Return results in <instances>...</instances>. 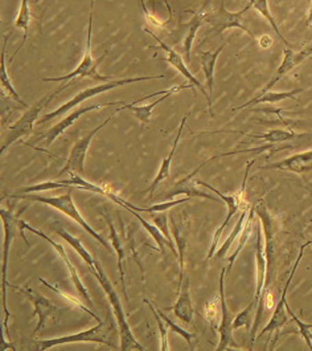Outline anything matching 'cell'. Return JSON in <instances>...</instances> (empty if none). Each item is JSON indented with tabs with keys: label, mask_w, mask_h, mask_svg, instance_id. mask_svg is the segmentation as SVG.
<instances>
[{
	"label": "cell",
	"mask_w": 312,
	"mask_h": 351,
	"mask_svg": "<svg viewBox=\"0 0 312 351\" xmlns=\"http://www.w3.org/2000/svg\"><path fill=\"white\" fill-rule=\"evenodd\" d=\"M310 56H312V44L309 45V47H306V48H303L299 52H294L293 49L285 48V51H283V60H282L281 65L275 71L273 78L268 82L265 89L258 96H262L266 92H269L279 80H282L287 73H290L299 64H302L304 60L310 58Z\"/></svg>",
	"instance_id": "cell-14"
},
{
	"label": "cell",
	"mask_w": 312,
	"mask_h": 351,
	"mask_svg": "<svg viewBox=\"0 0 312 351\" xmlns=\"http://www.w3.org/2000/svg\"><path fill=\"white\" fill-rule=\"evenodd\" d=\"M194 86H195V85H192V84H184V85H180V88L176 86L175 90H171V92L163 95L161 97L157 98L155 102H153V104L142 105V106H134V104H129V105L119 106V110H130V112L134 113V116L137 117L138 121H140V122H143V123H148V122L151 121L153 112H154L155 106H157L160 102H163L164 99H167L170 96L175 95V93H177V92L181 90V89H191V88H194Z\"/></svg>",
	"instance_id": "cell-19"
},
{
	"label": "cell",
	"mask_w": 312,
	"mask_h": 351,
	"mask_svg": "<svg viewBox=\"0 0 312 351\" xmlns=\"http://www.w3.org/2000/svg\"><path fill=\"white\" fill-rule=\"evenodd\" d=\"M118 112H120L119 108H118L117 110H116L110 117H107V119H105L101 125H98L96 129H93L88 136L78 139L77 142L73 145L72 150H70V154H69L66 165L62 167V170L57 174L59 178L62 176V174H65V173H68V174H70V176H76V174L82 176V174H83L85 158H86V153H88V150H89V146H90V143H92V139L96 137V134H97L98 132H101V130L113 119V117L117 114Z\"/></svg>",
	"instance_id": "cell-9"
},
{
	"label": "cell",
	"mask_w": 312,
	"mask_h": 351,
	"mask_svg": "<svg viewBox=\"0 0 312 351\" xmlns=\"http://www.w3.org/2000/svg\"><path fill=\"white\" fill-rule=\"evenodd\" d=\"M226 269L222 268L220 274V309H221V322H220V343L217 350H225L229 346L237 348V343L233 341V318L226 305L225 292H224V278Z\"/></svg>",
	"instance_id": "cell-13"
},
{
	"label": "cell",
	"mask_w": 312,
	"mask_h": 351,
	"mask_svg": "<svg viewBox=\"0 0 312 351\" xmlns=\"http://www.w3.org/2000/svg\"><path fill=\"white\" fill-rule=\"evenodd\" d=\"M144 32H147L150 36H153L154 39L157 41V45H159V48H161L164 52H166V61L168 62V64H171L174 68H175L177 72H180L184 77L187 78L192 85H195L196 88L205 96L207 98V102H208V108H209V112H211V116L213 117L215 116V113H213V106H212V97L209 96V92H207V89L200 84V81L197 80V78L190 72V69L187 68V65H185V62H184V60L181 58V55L180 53H177L174 48H171L170 45H167L163 40L160 39V38H157L155 34L153 32V31H150L148 28H144Z\"/></svg>",
	"instance_id": "cell-11"
},
{
	"label": "cell",
	"mask_w": 312,
	"mask_h": 351,
	"mask_svg": "<svg viewBox=\"0 0 312 351\" xmlns=\"http://www.w3.org/2000/svg\"><path fill=\"white\" fill-rule=\"evenodd\" d=\"M151 219H153V221H154V224H155L156 227L160 230V232L166 236V239L174 245V240H172V237H171V234H170V230H168V215L166 214V213H157V214L151 215ZM175 247V245H174Z\"/></svg>",
	"instance_id": "cell-36"
},
{
	"label": "cell",
	"mask_w": 312,
	"mask_h": 351,
	"mask_svg": "<svg viewBox=\"0 0 312 351\" xmlns=\"http://www.w3.org/2000/svg\"><path fill=\"white\" fill-rule=\"evenodd\" d=\"M19 232L21 236H23V239L25 240V244L29 247V243H28V240H27V237H25V234H23L24 232V230H28L29 232H32V234H38L40 237H42L44 240H47L57 252H59L60 256H61V258L64 260V263H65V265L68 267V269H69V272L72 274V280H73V282H75V285H76V288H77V292L88 304H89V306L90 308H94V305H93V301H92V298H90V294L89 292L86 291V288L83 287V284H82V281H81V278H79V276H78L77 271H76V268H75V265L70 263V260L68 258V256H66V252H65V250H64V247L61 245V244H57L56 241H53L49 236H47V234H44V232H41L39 230H36V228H34V227H31L28 223H25V221H23V220H19Z\"/></svg>",
	"instance_id": "cell-12"
},
{
	"label": "cell",
	"mask_w": 312,
	"mask_h": 351,
	"mask_svg": "<svg viewBox=\"0 0 312 351\" xmlns=\"http://www.w3.org/2000/svg\"><path fill=\"white\" fill-rule=\"evenodd\" d=\"M249 211H250V208H249V207H246V208H244V210H242L241 216H239V219H238V221H237V224H235V227H234L232 234H229V237L226 239V241H225V243L221 245V248L216 252V258H224V257H226V254H228L229 248L232 247L234 240L237 239V236H238V234H241L242 230H244V227H245V224H246V220H248V216H249Z\"/></svg>",
	"instance_id": "cell-31"
},
{
	"label": "cell",
	"mask_w": 312,
	"mask_h": 351,
	"mask_svg": "<svg viewBox=\"0 0 312 351\" xmlns=\"http://www.w3.org/2000/svg\"><path fill=\"white\" fill-rule=\"evenodd\" d=\"M209 5H211V0H205L201 4V7L198 10H196L194 18L191 19V21L188 24H185L188 27V35L184 40V51H185V58L188 62L191 61V49H192L194 41H195L197 31L205 24V14H207V10L209 8Z\"/></svg>",
	"instance_id": "cell-20"
},
{
	"label": "cell",
	"mask_w": 312,
	"mask_h": 351,
	"mask_svg": "<svg viewBox=\"0 0 312 351\" xmlns=\"http://www.w3.org/2000/svg\"><path fill=\"white\" fill-rule=\"evenodd\" d=\"M29 24H31V8H29V0H21L19 14H18V18L15 19L14 27L21 29V31L24 32V36H23V39H21V43H20L18 49H16V51H15V53L12 55L11 61L15 59V56L19 53L20 49L24 47L25 41L28 39V35H29Z\"/></svg>",
	"instance_id": "cell-28"
},
{
	"label": "cell",
	"mask_w": 312,
	"mask_h": 351,
	"mask_svg": "<svg viewBox=\"0 0 312 351\" xmlns=\"http://www.w3.org/2000/svg\"><path fill=\"white\" fill-rule=\"evenodd\" d=\"M257 305H258V302L253 298V301L248 305V308L237 315V318L233 321V330L241 328V326H246V328L249 326V322L252 319V313L254 312Z\"/></svg>",
	"instance_id": "cell-37"
},
{
	"label": "cell",
	"mask_w": 312,
	"mask_h": 351,
	"mask_svg": "<svg viewBox=\"0 0 312 351\" xmlns=\"http://www.w3.org/2000/svg\"><path fill=\"white\" fill-rule=\"evenodd\" d=\"M232 133H238L246 137L255 138V139H263L269 143H282V142H287V141H293L298 138L307 137V134H296L290 130H283V129H273L268 133H258V134H252V133H242V132H232Z\"/></svg>",
	"instance_id": "cell-26"
},
{
	"label": "cell",
	"mask_w": 312,
	"mask_h": 351,
	"mask_svg": "<svg viewBox=\"0 0 312 351\" xmlns=\"http://www.w3.org/2000/svg\"><path fill=\"white\" fill-rule=\"evenodd\" d=\"M302 92H303V88L294 89V90H290V92H270L269 90V92H266L262 96H257L252 101H249V102H246V104H244V105H241L238 108H234L233 110L237 112V110H241V109H246L248 106L257 105V104H276V102H279L282 99H286V98H291V99L296 101L295 96L302 93Z\"/></svg>",
	"instance_id": "cell-27"
},
{
	"label": "cell",
	"mask_w": 312,
	"mask_h": 351,
	"mask_svg": "<svg viewBox=\"0 0 312 351\" xmlns=\"http://www.w3.org/2000/svg\"><path fill=\"white\" fill-rule=\"evenodd\" d=\"M309 326H310V329H312V324H309Z\"/></svg>",
	"instance_id": "cell-43"
},
{
	"label": "cell",
	"mask_w": 312,
	"mask_h": 351,
	"mask_svg": "<svg viewBox=\"0 0 312 351\" xmlns=\"http://www.w3.org/2000/svg\"><path fill=\"white\" fill-rule=\"evenodd\" d=\"M161 78H166L164 75H157V76H142V77H131V78H120V80H112V81H107V82H101L99 85L96 86H92V88H88L82 92L77 93L75 97L72 98L70 101H68L66 104L61 105L59 109H56L55 112H51L48 114H45L44 117L40 118L38 121V123H45L53 118L61 117L62 114H65L68 110L79 106V104H82L83 101L89 99V98L96 97L99 96L105 92H109L112 89H116L118 86H125V85H129V84H134V82H140V81H148V80H161Z\"/></svg>",
	"instance_id": "cell-3"
},
{
	"label": "cell",
	"mask_w": 312,
	"mask_h": 351,
	"mask_svg": "<svg viewBox=\"0 0 312 351\" xmlns=\"http://www.w3.org/2000/svg\"><path fill=\"white\" fill-rule=\"evenodd\" d=\"M114 105H123L122 102H112V104H105V105H89V106H79L77 109H75L70 114H68L64 119H61L57 125H55L53 128H51L42 138H44V146L45 147H49L57 138L65 132L68 130L77 119L82 117L83 114L89 113V112H93V110H98V109H102L103 106H114Z\"/></svg>",
	"instance_id": "cell-16"
},
{
	"label": "cell",
	"mask_w": 312,
	"mask_h": 351,
	"mask_svg": "<svg viewBox=\"0 0 312 351\" xmlns=\"http://www.w3.org/2000/svg\"><path fill=\"white\" fill-rule=\"evenodd\" d=\"M252 3H249L246 7H244L241 11L238 12H231L225 8V4L224 1H221L220 4V8L218 10H211L208 8L207 10V14H205V24H209L211 25V32L213 34H222L224 31L226 29H231V28H238V29H242L244 32H246L250 38H253V32L244 24V20L242 16L252 8Z\"/></svg>",
	"instance_id": "cell-8"
},
{
	"label": "cell",
	"mask_w": 312,
	"mask_h": 351,
	"mask_svg": "<svg viewBox=\"0 0 312 351\" xmlns=\"http://www.w3.org/2000/svg\"><path fill=\"white\" fill-rule=\"evenodd\" d=\"M261 169L262 170H283V171H290L299 176H304L307 173H312V150L289 156L281 162H275L272 165L263 166Z\"/></svg>",
	"instance_id": "cell-17"
},
{
	"label": "cell",
	"mask_w": 312,
	"mask_h": 351,
	"mask_svg": "<svg viewBox=\"0 0 312 351\" xmlns=\"http://www.w3.org/2000/svg\"><path fill=\"white\" fill-rule=\"evenodd\" d=\"M254 162H255V160L253 159L252 162L248 163L246 171H245V176H244V182H242V187H241V190H239L237 194H233V195H224V194H221L218 190H216L215 187L211 186L209 183L203 182V180H195L196 184L203 186V187H207V189H209L211 191H213L216 195L218 196L221 200L225 202V204H226V207H228V215H226L224 223L220 226V228L216 230L215 236H213V240H212L209 252H208V260H211V258L215 257L216 247L218 245V241H220V237H221V234H222V231L229 226V221L233 219L234 215L237 214L238 211H241V210L249 207V204H246V200H245V186H246V182H248L249 170H250V167L253 166Z\"/></svg>",
	"instance_id": "cell-5"
},
{
	"label": "cell",
	"mask_w": 312,
	"mask_h": 351,
	"mask_svg": "<svg viewBox=\"0 0 312 351\" xmlns=\"http://www.w3.org/2000/svg\"><path fill=\"white\" fill-rule=\"evenodd\" d=\"M39 280H40V282H42V284H44V285H45V287H47V288H49V289H52V291H55V292L59 293V294H61V295H64V297H65V298H68V300H70V301H72V302H75V304H76V305H78V306H79V308H81V309H82V311H85V312L89 313V314H90V315H92V317H93V318H96V319H97L98 322H99V317H98L97 314H94V313L92 312V311H90V309H88V308H83V306H82V305H81V304H79V302H76V301H73V300H72V298H69V295H65V294H62V293L60 292V291H57V289H56V288H55V287H52V285H51V284H48V282H47V281H45V280H42V278H39Z\"/></svg>",
	"instance_id": "cell-40"
},
{
	"label": "cell",
	"mask_w": 312,
	"mask_h": 351,
	"mask_svg": "<svg viewBox=\"0 0 312 351\" xmlns=\"http://www.w3.org/2000/svg\"><path fill=\"white\" fill-rule=\"evenodd\" d=\"M250 3H252V5H253L254 8L265 18V19L268 20L269 23H270V25L273 27L274 32L276 34V36L279 38V39L282 40V43L285 44V45H289V41L283 38V35L281 34V29H279V27H278V24L275 23V20H274L273 15H272V12H270V8H269V0H250Z\"/></svg>",
	"instance_id": "cell-33"
},
{
	"label": "cell",
	"mask_w": 312,
	"mask_h": 351,
	"mask_svg": "<svg viewBox=\"0 0 312 351\" xmlns=\"http://www.w3.org/2000/svg\"><path fill=\"white\" fill-rule=\"evenodd\" d=\"M93 16H94V0H90V11H89V25H88V38H86V48L83 52V58L81 60V62L78 64L77 68L65 76L61 77H47L44 78V81H53V82H60V81H72L75 78H92L98 82H107L112 81L113 77L110 76H102L99 75L97 71L98 64L103 60L105 55L101 59H93L92 55V39H93Z\"/></svg>",
	"instance_id": "cell-4"
},
{
	"label": "cell",
	"mask_w": 312,
	"mask_h": 351,
	"mask_svg": "<svg viewBox=\"0 0 312 351\" xmlns=\"http://www.w3.org/2000/svg\"><path fill=\"white\" fill-rule=\"evenodd\" d=\"M171 217V228L175 236L176 244L179 247V263H180V278H179V291L184 281V254H185V245H187V234L184 232V224L181 221H176L175 215L170 214Z\"/></svg>",
	"instance_id": "cell-25"
},
{
	"label": "cell",
	"mask_w": 312,
	"mask_h": 351,
	"mask_svg": "<svg viewBox=\"0 0 312 351\" xmlns=\"http://www.w3.org/2000/svg\"><path fill=\"white\" fill-rule=\"evenodd\" d=\"M181 194H187L191 197L200 196V197H205V199H209V200H213V202H218V199L215 196L209 195L207 193H201L200 190H197L192 186H185V183H176L175 190H172L171 196L181 195Z\"/></svg>",
	"instance_id": "cell-35"
},
{
	"label": "cell",
	"mask_w": 312,
	"mask_h": 351,
	"mask_svg": "<svg viewBox=\"0 0 312 351\" xmlns=\"http://www.w3.org/2000/svg\"><path fill=\"white\" fill-rule=\"evenodd\" d=\"M103 325H105V322L99 321L97 326H94V328H92L86 332H78V334H73V335H66V337H61V338H53V339H41V341L36 342V348H38V350H49L55 346L65 345V343L94 342V343H101V345H106V346L117 349V345L107 339V335H106V332L103 329Z\"/></svg>",
	"instance_id": "cell-10"
},
{
	"label": "cell",
	"mask_w": 312,
	"mask_h": 351,
	"mask_svg": "<svg viewBox=\"0 0 312 351\" xmlns=\"http://www.w3.org/2000/svg\"><path fill=\"white\" fill-rule=\"evenodd\" d=\"M222 49H224V45H221L216 51H204V52H200V55H198L211 97H213V89H215L216 62H217L220 53L222 52Z\"/></svg>",
	"instance_id": "cell-23"
},
{
	"label": "cell",
	"mask_w": 312,
	"mask_h": 351,
	"mask_svg": "<svg viewBox=\"0 0 312 351\" xmlns=\"http://www.w3.org/2000/svg\"><path fill=\"white\" fill-rule=\"evenodd\" d=\"M10 36H11V32H8V35L4 38V45H3V49H1V59H0V84H1L3 92H4L8 97L12 98L15 102H18L21 106L25 108L27 104L23 101V98L20 97L18 90H16L15 86L12 85V81H11L10 75H8V71H7V64H5V60H4Z\"/></svg>",
	"instance_id": "cell-24"
},
{
	"label": "cell",
	"mask_w": 312,
	"mask_h": 351,
	"mask_svg": "<svg viewBox=\"0 0 312 351\" xmlns=\"http://www.w3.org/2000/svg\"><path fill=\"white\" fill-rule=\"evenodd\" d=\"M0 216L4 223V251H3V263H1V298H3V309H4V328L8 334V319H10V311L7 308V288H8V256L12 239L15 237V232L19 228V219L18 215H14L11 211L4 208L0 210Z\"/></svg>",
	"instance_id": "cell-7"
},
{
	"label": "cell",
	"mask_w": 312,
	"mask_h": 351,
	"mask_svg": "<svg viewBox=\"0 0 312 351\" xmlns=\"http://www.w3.org/2000/svg\"><path fill=\"white\" fill-rule=\"evenodd\" d=\"M103 217L106 219L107 221V226L110 228V237H112V243H113V247L114 250L117 251L118 256V269H119V274H120V282H122V291H123V295L126 298L127 302L129 301V297H127V292H126V282H125V267H123V258H125V252L122 250V245H120V239L118 236L117 231H116V227L113 224V220L109 217V215L103 213Z\"/></svg>",
	"instance_id": "cell-29"
},
{
	"label": "cell",
	"mask_w": 312,
	"mask_h": 351,
	"mask_svg": "<svg viewBox=\"0 0 312 351\" xmlns=\"http://www.w3.org/2000/svg\"><path fill=\"white\" fill-rule=\"evenodd\" d=\"M254 214H255V206H252V208H250V211H249L248 220H246V224H245V227H244L242 232L239 234L238 247H237V250L234 251V254L228 257V260H229V268H228V271H226V272H231V269H232V267L234 265V261H235L237 256H238V254L242 251L244 245L248 243V240H249V237H250V234H252V230H253Z\"/></svg>",
	"instance_id": "cell-32"
},
{
	"label": "cell",
	"mask_w": 312,
	"mask_h": 351,
	"mask_svg": "<svg viewBox=\"0 0 312 351\" xmlns=\"http://www.w3.org/2000/svg\"><path fill=\"white\" fill-rule=\"evenodd\" d=\"M307 25H309V28H311L312 31V0L310 10H309V16H307Z\"/></svg>",
	"instance_id": "cell-42"
},
{
	"label": "cell",
	"mask_w": 312,
	"mask_h": 351,
	"mask_svg": "<svg viewBox=\"0 0 312 351\" xmlns=\"http://www.w3.org/2000/svg\"><path fill=\"white\" fill-rule=\"evenodd\" d=\"M190 196H187L185 199H177V200H174V202H163V203H157V204H154L153 207H147L146 208V213H166V211H168V210H171L172 207H176V206H179V204H181V203H185V202H190Z\"/></svg>",
	"instance_id": "cell-39"
},
{
	"label": "cell",
	"mask_w": 312,
	"mask_h": 351,
	"mask_svg": "<svg viewBox=\"0 0 312 351\" xmlns=\"http://www.w3.org/2000/svg\"><path fill=\"white\" fill-rule=\"evenodd\" d=\"M53 99L52 93L41 98L34 106L28 108L25 113L14 123L11 125L4 133H3V139H1V147L0 153L3 154L10 149L11 145H14L16 141L21 138L29 137L31 133L34 132V126L39 119L40 112Z\"/></svg>",
	"instance_id": "cell-6"
},
{
	"label": "cell",
	"mask_w": 312,
	"mask_h": 351,
	"mask_svg": "<svg viewBox=\"0 0 312 351\" xmlns=\"http://www.w3.org/2000/svg\"><path fill=\"white\" fill-rule=\"evenodd\" d=\"M14 289H16L23 295H25L28 300H31L34 306H35V314H38V317H39V324L35 329V334L39 332L44 326H47L49 319H56L61 314V311L57 306H55L49 300H47L39 293H35L34 291H31L29 288L14 287Z\"/></svg>",
	"instance_id": "cell-15"
},
{
	"label": "cell",
	"mask_w": 312,
	"mask_h": 351,
	"mask_svg": "<svg viewBox=\"0 0 312 351\" xmlns=\"http://www.w3.org/2000/svg\"><path fill=\"white\" fill-rule=\"evenodd\" d=\"M73 189L75 187H69L66 189V193L62 194V195L55 196V197H45V196L39 195H31V194H21V195H11V197L14 199H21V200H31V202H39L42 204H48L56 210L61 211L62 214L68 215L69 217H72L75 221H77L78 224L89 234H92L94 239H97L98 241L107 250V251H112L109 243L101 236L97 234L86 221L85 219L81 216V214L78 213L77 207L72 199V194H73Z\"/></svg>",
	"instance_id": "cell-2"
},
{
	"label": "cell",
	"mask_w": 312,
	"mask_h": 351,
	"mask_svg": "<svg viewBox=\"0 0 312 351\" xmlns=\"http://www.w3.org/2000/svg\"><path fill=\"white\" fill-rule=\"evenodd\" d=\"M174 314L183 321L184 324H191L194 319V306L191 301V293H190V280L185 278V282L180 288V294L174 306Z\"/></svg>",
	"instance_id": "cell-21"
},
{
	"label": "cell",
	"mask_w": 312,
	"mask_h": 351,
	"mask_svg": "<svg viewBox=\"0 0 312 351\" xmlns=\"http://www.w3.org/2000/svg\"><path fill=\"white\" fill-rule=\"evenodd\" d=\"M56 232H57L64 240H66L68 244H70V245L77 251L78 254L83 258V261L89 265L92 274H94V272H96V260L92 257V254H89V251L83 247V244L81 243V240L77 239V237H75V236H72L69 232H66V231H65L62 227H60V226L56 227Z\"/></svg>",
	"instance_id": "cell-30"
},
{
	"label": "cell",
	"mask_w": 312,
	"mask_h": 351,
	"mask_svg": "<svg viewBox=\"0 0 312 351\" xmlns=\"http://www.w3.org/2000/svg\"><path fill=\"white\" fill-rule=\"evenodd\" d=\"M188 117H190V113H188V114H185L184 118H183V121H181V123H180V126H179L177 136H176L175 141H174V146H172V149H171V153L168 154V156H167L166 159H163V163H161V166H160V169H159V171H157V176H155L154 182H153V183H151V186L144 191L146 194H151V193H154L156 189L159 187V184H160L163 180L168 179V176H170L171 162H172V159H174V156H175L176 149H177L179 141H180V138H181V133H183V129H184V126H185V122H187Z\"/></svg>",
	"instance_id": "cell-22"
},
{
	"label": "cell",
	"mask_w": 312,
	"mask_h": 351,
	"mask_svg": "<svg viewBox=\"0 0 312 351\" xmlns=\"http://www.w3.org/2000/svg\"><path fill=\"white\" fill-rule=\"evenodd\" d=\"M150 311L153 313V315L155 317L156 324H157V328H159V332H160V350H170V345H168V330H167V326L164 322H163V318L160 317V314L156 311L155 305L153 302H150L147 298L143 300Z\"/></svg>",
	"instance_id": "cell-34"
},
{
	"label": "cell",
	"mask_w": 312,
	"mask_h": 351,
	"mask_svg": "<svg viewBox=\"0 0 312 351\" xmlns=\"http://www.w3.org/2000/svg\"><path fill=\"white\" fill-rule=\"evenodd\" d=\"M157 313L160 314V317L163 318V321H164V322L168 325V328H170L172 332H175L176 334L181 335V337H183V338L187 341V343L190 345V348H191V349H194V343H192V341H194V339L196 338L195 334H192V332H188L187 330L181 329L180 326H177L176 324H174V322H172V321H171V319L167 317V315H164V314L160 312V311H157Z\"/></svg>",
	"instance_id": "cell-38"
},
{
	"label": "cell",
	"mask_w": 312,
	"mask_h": 351,
	"mask_svg": "<svg viewBox=\"0 0 312 351\" xmlns=\"http://www.w3.org/2000/svg\"><path fill=\"white\" fill-rule=\"evenodd\" d=\"M93 274L99 281L103 291L107 294V298H109V301H110V304L114 309V313H116L118 326H119V335H120V350H146V348L142 343L138 342L137 338L134 337V334L131 332L117 292H116L114 287L112 285V282L109 281V278L106 277V274H103V269H102V267H101V264L98 263L97 260H96V272Z\"/></svg>",
	"instance_id": "cell-1"
},
{
	"label": "cell",
	"mask_w": 312,
	"mask_h": 351,
	"mask_svg": "<svg viewBox=\"0 0 312 351\" xmlns=\"http://www.w3.org/2000/svg\"><path fill=\"white\" fill-rule=\"evenodd\" d=\"M255 260H257V289L254 294V300L258 302L268 280V258H266V251L262 243V232L259 228H258V237L255 241Z\"/></svg>",
	"instance_id": "cell-18"
},
{
	"label": "cell",
	"mask_w": 312,
	"mask_h": 351,
	"mask_svg": "<svg viewBox=\"0 0 312 351\" xmlns=\"http://www.w3.org/2000/svg\"><path fill=\"white\" fill-rule=\"evenodd\" d=\"M163 1H164L166 7H167V10H168V20L166 21V24H168L170 21H172V18H174V12H172V8H171V5H170L168 0H163Z\"/></svg>",
	"instance_id": "cell-41"
},
{
	"label": "cell",
	"mask_w": 312,
	"mask_h": 351,
	"mask_svg": "<svg viewBox=\"0 0 312 351\" xmlns=\"http://www.w3.org/2000/svg\"><path fill=\"white\" fill-rule=\"evenodd\" d=\"M38 1H39V0H38Z\"/></svg>",
	"instance_id": "cell-44"
}]
</instances>
